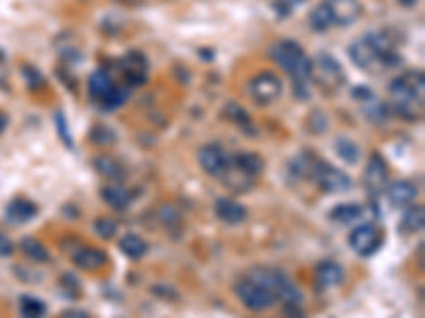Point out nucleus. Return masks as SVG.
I'll return each mask as SVG.
<instances>
[{
    "label": "nucleus",
    "instance_id": "34",
    "mask_svg": "<svg viewBox=\"0 0 425 318\" xmlns=\"http://www.w3.org/2000/svg\"><path fill=\"white\" fill-rule=\"evenodd\" d=\"M55 130H57V136L66 144V149H73V136H71V130H69V123H66V115L62 111L55 113Z\"/></svg>",
    "mask_w": 425,
    "mask_h": 318
},
{
    "label": "nucleus",
    "instance_id": "36",
    "mask_svg": "<svg viewBox=\"0 0 425 318\" xmlns=\"http://www.w3.org/2000/svg\"><path fill=\"white\" fill-rule=\"evenodd\" d=\"M366 115H368L370 121H374V123H383V121H387V117H389V106L377 102V104H372V106L366 109Z\"/></svg>",
    "mask_w": 425,
    "mask_h": 318
},
{
    "label": "nucleus",
    "instance_id": "31",
    "mask_svg": "<svg viewBox=\"0 0 425 318\" xmlns=\"http://www.w3.org/2000/svg\"><path fill=\"white\" fill-rule=\"evenodd\" d=\"M19 308H21V316L24 318H43L47 314V306L41 299L30 297V295L21 297Z\"/></svg>",
    "mask_w": 425,
    "mask_h": 318
},
{
    "label": "nucleus",
    "instance_id": "28",
    "mask_svg": "<svg viewBox=\"0 0 425 318\" xmlns=\"http://www.w3.org/2000/svg\"><path fill=\"white\" fill-rule=\"evenodd\" d=\"M425 225V212H423V206H410L404 210L402 214V230L408 232V234H417L421 232Z\"/></svg>",
    "mask_w": 425,
    "mask_h": 318
},
{
    "label": "nucleus",
    "instance_id": "41",
    "mask_svg": "<svg viewBox=\"0 0 425 318\" xmlns=\"http://www.w3.org/2000/svg\"><path fill=\"white\" fill-rule=\"evenodd\" d=\"M351 95H353L355 100H372V98H374L372 89H370V87H361V85H357Z\"/></svg>",
    "mask_w": 425,
    "mask_h": 318
},
{
    "label": "nucleus",
    "instance_id": "7",
    "mask_svg": "<svg viewBox=\"0 0 425 318\" xmlns=\"http://www.w3.org/2000/svg\"><path fill=\"white\" fill-rule=\"evenodd\" d=\"M311 180L317 185V189L323 191V194H343V191L351 189V185H353L351 178L343 170L329 166L327 162H323L321 157L317 159L315 170L311 174Z\"/></svg>",
    "mask_w": 425,
    "mask_h": 318
},
{
    "label": "nucleus",
    "instance_id": "11",
    "mask_svg": "<svg viewBox=\"0 0 425 318\" xmlns=\"http://www.w3.org/2000/svg\"><path fill=\"white\" fill-rule=\"evenodd\" d=\"M387 176H389V168H387L385 157L374 151L368 159L366 170H363V185H366V189L372 196H379L387 187Z\"/></svg>",
    "mask_w": 425,
    "mask_h": 318
},
{
    "label": "nucleus",
    "instance_id": "33",
    "mask_svg": "<svg viewBox=\"0 0 425 318\" xmlns=\"http://www.w3.org/2000/svg\"><path fill=\"white\" fill-rule=\"evenodd\" d=\"M94 232L102 238V240H111L117 234V225L115 221H111L109 216H98L94 221Z\"/></svg>",
    "mask_w": 425,
    "mask_h": 318
},
{
    "label": "nucleus",
    "instance_id": "8",
    "mask_svg": "<svg viewBox=\"0 0 425 318\" xmlns=\"http://www.w3.org/2000/svg\"><path fill=\"white\" fill-rule=\"evenodd\" d=\"M198 164L208 176L221 178L232 166V155L219 142H208L198 151Z\"/></svg>",
    "mask_w": 425,
    "mask_h": 318
},
{
    "label": "nucleus",
    "instance_id": "3",
    "mask_svg": "<svg viewBox=\"0 0 425 318\" xmlns=\"http://www.w3.org/2000/svg\"><path fill=\"white\" fill-rule=\"evenodd\" d=\"M251 278H255L260 284H264L266 289L277 297V301H281L287 310L298 308V303L302 301V293L298 291V286L277 268H253L249 272Z\"/></svg>",
    "mask_w": 425,
    "mask_h": 318
},
{
    "label": "nucleus",
    "instance_id": "1",
    "mask_svg": "<svg viewBox=\"0 0 425 318\" xmlns=\"http://www.w3.org/2000/svg\"><path fill=\"white\" fill-rule=\"evenodd\" d=\"M270 57L281 71H285L291 77L296 100H302V102L309 100L311 98L309 83H311L313 59L309 57L305 47L298 45L291 39H283L270 47Z\"/></svg>",
    "mask_w": 425,
    "mask_h": 318
},
{
    "label": "nucleus",
    "instance_id": "23",
    "mask_svg": "<svg viewBox=\"0 0 425 318\" xmlns=\"http://www.w3.org/2000/svg\"><path fill=\"white\" fill-rule=\"evenodd\" d=\"M363 214V206L355 204V202H347V204H338L334 206L329 212V221L338 223V225H353V223Z\"/></svg>",
    "mask_w": 425,
    "mask_h": 318
},
{
    "label": "nucleus",
    "instance_id": "17",
    "mask_svg": "<svg viewBox=\"0 0 425 318\" xmlns=\"http://www.w3.org/2000/svg\"><path fill=\"white\" fill-rule=\"evenodd\" d=\"M345 280V270L336 261H321L315 268V282L319 289H334V286L343 284Z\"/></svg>",
    "mask_w": 425,
    "mask_h": 318
},
{
    "label": "nucleus",
    "instance_id": "22",
    "mask_svg": "<svg viewBox=\"0 0 425 318\" xmlns=\"http://www.w3.org/2000/svg\"><path fill=\"white\" fill-rule=\"evenodd\" d=\"M100 196H102V200L111 206V208H115V210H126L130 204H132V196H130V191L126 189V187H121V185H107V187H102L100 189Z\"/></svg>",
    "mask_w": 425,
    "mask_h": 318
},
{
    "label": "nucleus",
    "instance_id": "18",
    "mask_svg": "<svg viewBox=\"0 0 425 318\" xmlns=\"http://www.w3.org/2000/svg\"><path fill=\"white\" fill-rule=\"evenodd\" d=\"M215 214L226 225H240L247 218V208L232 198H219L215 202Z\"/></svg>",
    "mask_w": 425,
    "mask_h": 318
},
{
    "label": "nucleus",
    "instance_id": "25",
    "mask_svg": "<svg viewBox=\"0 0 425 318\" xmlns=\"http://www.w3.org/2000/svg\"><path fill=\"white\" fill-rule=\"evenodd\" d=\"M19 248L26 257L35 263H49L51 261V254H49L47 246L43 242H39L37 238H21Z\"/></svg>",
    "mask_w": 425,
    "mask_h": 318
},
{
    "label": "nucleus",
    "instance_id": "15",
    "mask_svg": "<svg viewBox=\"0 0 425 318\" xmlns=\"http://www.w3.org/2000/svg\"><path fill=\"white\" fill-rule=\"evenodd\" d=\"M73 263L83 272H98V270L107 268L109 259H107V252L100 250V248L81 246L73 254Z\"/></svg>",
    "mask_w": 425,
    "mask_h": 318
},
{
    "label": "nucleus",
    "instance_id": "19",
    "mask_svg": "<svg viewBox=\"0 0 425 318\" xmlns=\"http://www.w3.org/2000/svg\"><path fill=\"white\" fill-rule=\"evenodd\" d=\"M232 166L236 170H240L242 174L251 176V178H257L266 168L262 155H257L253 151H240V153L232 155Z\"/></svg>",
    "mask_w": 425,
    "mask_h": 318
},
{
    "label": "nucleus",
    "instance_id": "44",
    "mask_svg": "<svg viewBox=\"0 0 425 318\" xmlns=\"http://www.w3.org/2000/svg\"><path fill=\"white\" fill-rule=\"evenodd\" d=\"M398 3L404 7V9H413L417 5V0H398Z\"/></svg>",
    "mask_w": 425,
    "mask_h": 318
},
{
    "label": "nucleus",
    "instance_id": "38",
    "mask_svg": "<svg viewBox=\"0 0 425 318\" xmlns=\"http://www.w3.org/2000/svg\"><path fill=\"white\" fill-rule=\"evenodd\" d=\"M160 221H164L166 225H172V223L179 218V210H174L172 206H164V208H160Z\"/></svg>",
    "mask_w": 425,
    "mask_h": 318
},
{
    "label": "nucleus",
    "instance_id": "4",
    "mask_svg": "<svg viewBox=\"0 0 425 318\" xmlns=\"http://www.w3.org/2000/svg\"><path fill=\"white\" fill-rule=\"evenodd\" d=\"M311 81H315V85L323 89L325 93H336L347 83V77H345V68L341 66V62L332 53L321 51L313 62Z\"/></svg>",
    "mask_w": 425,
    "mask_h": 318
},
{
    "label": "nucleus",
    "instance_id": "9",
    "mask_svg": "<svg viewBox=\"0 0 425 318\" xmlns=\"http://www.w3.org/2000/svg\"><path fill=\"white\" fill-rule=\"evenodd\" d=\"M349 246L359 254V257H372V254L383 246V234L374 223H361V225H355L351 230Z\"/></svg>",
    "mask_w": 425,
    "mask_h": 318
},
{
    "label": "nucleus",
    "instance_id": "14",
    "mask_svg": "<svg viewBox=\"0 0 425 318\" xmlns=\"http://www.w3.org/2000/svg\"><path fill=\"white\" fill-rule=\"evenodd\" d=\"M117 83L113 81L111 73L107 68H98L94 71L92 75H89L87 79V91H89V98H92L98 106L109 98V93L113 91Z\"/></svg>",
    "mask_w": 425,
    "mask_h": 318
},
{
    "label": "nucleus",
    "instance_id": "13",
    "mask_svg": "<svg viewBox=\"0 0 425 318\" xmlns=\"http://www.w3.org/2000/svg\"><path fill=\"white\" fill-rule=\"evenodd\" d=\"M349 57L351 62L355 64V66L359 71H368V73H374L377 68H381V64H379V57H377V51L370 43L368 37H361L357 41L351 43L349 47Z\"/></svg>",
    "mask_w": 425,
    "mask_h": 318
},
{
    "label": "nucleus",
    "instance_id": "20",
    "mask_svg": "<svg viewBox=\"0 0 425 318\" xmlns=\"http://www.w3.org/2000/svg\"><path fill=\"white\" fill-rule=\"evenodd\" d=\"M39 214V208L37 204H33L26 198H15L9 206H7V221H11L13 225H24V223H30L35 216Z\"/></svg>",
    "mask_w": 425,
    "mask_h": 318
},
{
    "label": "nucleus",
    "instance_id": "2",
    "mask_svg": "<svg viewBox=\"0 0 425 318\" xmlns=\"http://www.w3.org/2000/svg\"><path fill=\"white\" fill-rule=\"evenodd\" d=\"M391 111L406 121H419L425 106V79L421 71H408L389 83Z\"/></svg>",
    "mask_w": 425,
    "mask_h": 318
},
{
    "label": "nucleus",
    "instance_id": "16",
    "mask_svg": "<svg viewBox=\"0 0 425 318\" xmlns=\"http://www.w3.org/2000/svg\"><path fill=\"white\" fill-rule=\"evenodd\" d=\"M385 196H387L391 206L404 208V206L415 202V198H417V185L410 183V180H396V183H391L385 189Z\"/></svg>",
    "mask_w": 425,
    "mask_h": 318
},
{
    "label": "nucleus",
    "instance_id": "32",
    "mask_svg": "<svg viewBox=\"0 0 425 318\" xmlns=\"http://www.w3.org/2000/svg\"><path fill=\"white\" fill-rule=\"evenodd\" d=\"M89 138H92L96 144H115V132L113 130H109L107 125H102V123H98V125H94L92 127V132H89Z\"/></svg>",
    "mask_w": 425,
    "mask_h": 318
},
{
    "label": "nucleus",
    "instance_id": "21",
    "mask_svg": "<svg viewBox=\"0 0 425 318\" xmlns=\"http://www.w3.org/2000/svg\"><path fill=\"white\" fill-rule=\"evenodd\" d=\"M94 168H96V172H98L102 178H107V180H111V183H121V180H124V176H126L124 164H121L119 159L111 157V155H98V157H94Z\"/></svg>",
    "mask_w": 425,
    "mask_h": 318
},
{
    "label": "nucleus",
    "instance_id": "27",
    "mask_svg": "<svg viewBox=\"0 0 425 318\" xmlns=\"http://www.w3.org/2000/svg\"><path fill=\"white\" fill-rule=\"evenodd\" d=\"M128 98H130V85L117 83V85L113 87V91L109 93V98H107L98 109L105 111V113H113V111H117L119 106H124Z\"/></svg>",
    "mask_w": 425,
    "mask_h": 318
},
{
    "label": "nucleus",
    "instance_id": "12",
    "mask_svg": "<svg viewBox=\"0 0 425 318\" xmlns=\"http://www.w3.org/2000/svg\"><path fill=\"white\" fill-rule=\"evenodd\" d=\"M323 5L327 7L334 26H341V28L355 24L361 15L359 0H323Z\"/></svg>",
    "mask_w": 425,
    "mask_h": 318
},
{
    "label": "nucleus",
    "instance_id": "39",
    "mask_svg": "<svg viewBox=\"0 0 425 318\" xmlns=\"http://www.w3.org/2000/svg\"><path fill=\"white\" fill-rule=\"evenodd\" d=\"M62 286H66V289H69V297H79V295H77V293H79V282L75 280V276L64 274V278H62Z\"/></svg>",
    "mask_w": 425,
    "mask_h": 318
},
{
    "label": "nucleus",
    "instance_id": "43",
    "mask_svg": "<svg viewBox=\"0 0 425 318\" xmlns=\"http://www.w3.org/2000/svg\"><path fill=\"white\" fill-rule=\"evenodd\" d=\"M7 125H9V117H7L3 111H0V134L7 130Z\"/></svg>",
    "mask_w": 425,
    "mask_h": 318
},
{
    "label": "nucleus",
    "instance_id": "40",
    "mask_svg": "<svg viewBox=\"0 0 425 318\" xmlns=\"http://www.w3.org/2000/svg\"><path fill=\"white\" fill-rule=\"evenodd\" d=\"M9 254H13V242L0 232V257H9Z\"/></svg>",
    "mask_w": 425,
    "mask_h": 318
},
{
    "label": "nucleus",
    "instance_id": "24",
    "mask_svg": "<svg viewBox=\"0 0 425 318\" xmlns=\"http://www.w3.org/2000/svg\"><path fill=\"white\" fill-rule=\"evenodd\" d=\"M224 115H226L234 125H238L245 134H251V136L255 134V127H253V121H251L247 109H242V106L236 104V102H230V104L224 106Z\"/></svg>",
    "mask_w": 425,
    "mask_h": 318
},
{
    "label": "nucleus",
    "instance_id": "42",
    "mask_svg": "<svg viewBox=\"0 0 425 318\" xmlns=\"http://www.w3.org/2000/svg\"><path fill=\"white\" fill-rule=\"evenodd\" d=\"M60 318H89V314L85 310L71 308V310H64L62 314H60Z\"/></svg>",
    "mask_w": 425,
    "mask_h": 318
},
{
    "label": "nucleus",
    "instance_id": "5",
    "mask_svg": "<svg viewBox=\"0 0 425 318\" xmlns=\"http://www.w3.org/2000/svg\"><path fill=\"white\" fill-rule=\"evenodd\" d=\"M234 295L238 297V301L245 306L251 312H264L270 310L277 303V297L272 295L264 284H260L255 278H251L249 274L242 276L236 284H234Z\"/></svg>",
    "mask_w": 425,
    "mask_h": 318
},
{
    "label": "nucleus",
    "instance_id": "10",
    "mask_svg": "<svg viewBox=\"0 0 425 318\" xmlns=\"http://www.w3.org/2000/svg\"><path fill=\"white\" fill-rule=\"evenodd\" d=\"M115 66L119 68L121 77H124V83L130 87L145 85L149 79V62L141 51H128L124 57L117 59Z\"/></svg>",
    "mask_w": 425,
    "mask_h": 318
},
{
    "label": "nucleus",
    "instance_id": "6",
    "mask_svg": "<svg viewBox=\"0 0 425 318\" xmlns=\"http://www.w3.org/2000/svg\"><path fill=\"white\" fill-rule=\"evenodd\" d=\"M247 93L249 98L257 104V106H270L275 104L281 93H283V81L270 71L257 73L249 79L247 83Z\"/></svg>",
    "mask_w": 425,
    "mask_h": 318
},
{
    "label": "nucleus",
    "instance_id": "37",
    "mask_svg": "<svg viewBox=\"0 0 425 318\" xmlns=\"http://www.w3.org/2000/svg\"><path fill=\"white\" fill-rule=\"evenodd\" d=\"M302 3H307V0H275V3H272V7L277 9V13H279L281 17H287V15L293 11V7H298V5H302Z\"/></svg>",
    "mask_w": 425,
    "mask_h": 318
},
{
    "label": "nucleus",
    "instance_id": "29",
    "mask_svg": "<svg viewBox=\"0 0 425 318\" xmlns=\"http://www.w3.org/2000/svg\"><path fill=\"white\" fill-rule=\"evenodd\" d=\"M334 151H336V155L343 159L345 164L355 166V164L359 162V147H357L353 140L345 138V136H338V138H336V142H334Z\"/></svg>",
    "mask_w": 425,
    "mask_h": 318
},
{
    "label": "nucleus",
    "instance_id": "30",
    "mask_svg": "<svg viewBox=\"0 0 425 318\" xmlns=\"http://www.w3.org/2000/svg\"><path fill=\"white\" fill-rule=\"evenodd\" d=\"M309 26H311L313 32H327V30L334 26L332 15H329L327 7H325L323 3H319V5L309 13Z\"/></svg>",
    "mask_w": 425,
    "mask_h": 318
},
{
    "label": "nucleus",
    "instance_id": "35",
    "mask_svg": "<svg viewBox=\"0 0 425 318\" xmlns=\"http://www.w3.org/2000/svg\"><path fill=\"white\" fill-rule=\"evenodd\" d=\"M21 73H24V81H26V85H28L30 89H33V91H37L39 87L45 85V77H43L35 66H30V64L21 66Z\"/></svg>",
    "mask_w": 425,
    "mask_h": 318
},
{
    "label": "nucleus",
    "instance_id": "26",
    "mask_svg": "<svg viewBox=\"0 0 425 318\" xmlns=\"http://www.w3.org/2000/svg\"><path fill=\"white\" fill-rule=\"evenodd\" d=\"M119 250L124 252L128 259L138 261L147 254V242L136 234H126L124 238L119 240Z\"/></svg>",
    "mask_w": 425,
    "mask_h": 318
}]
</instances>
